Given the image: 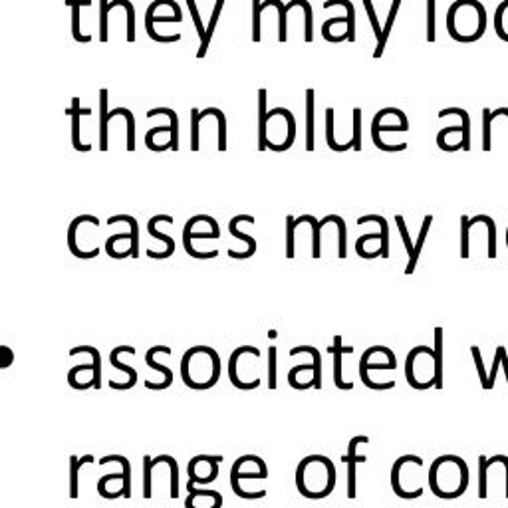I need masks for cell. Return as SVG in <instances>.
I'll use <instances>...</instances> for the list:
<instances>
[{
    "instance_id": "1",
    "label": "cell",
    "mask_w": 508,
    "mask_h": 508,
    "mask_svg": "<svg viewBox=\"0 0 508 508\" xmlns=\"http://www.w3.org/2000/svg\"><path fill=\"white\" fill-rule=\"evenodd\" d=\"M471 482V471L467 460L459 455H441L431 462L427 485L437 498L453 500L462 496Z\"/></svg>"
},
{
    "instance_id": "2",
    "label": "cell",
    "mask_w": 508,
    "mask_h": 508,
    "mask_svg": "<svg viewBox=\"0 0 508 508\" xmlns=\"http://www.w3.org/2000/svg\"><path fill=\"white\" fill-rule=\"evenodd\" d=\"M294 482L304 498L322 500L330 496L335 489L338 482L335 465L326 455H308L298 462Z\"/></svg>"
},
{
    "instance_id": "3",
    "label": "cell",
    "mask_w": 508,
    "mask_h": 508,
    "mask_svg": "<svg viewBox=\"0 0 508 508\" xmlns=\"http://www.w3.org/2000/svg\"><path fill=\"white\" fill-rule=\"evenodd\" d=\"M221 355L211 346H193L181 358V378L190 389L205 391L215 387L221 380Z\"/></svg>"
},
{
    "instance_id": "4",
    "label": "cell",
    "mask_w": 508,
    "mask_h": 508,
    "mask_svg": "<svg viewBox=\"0 0 508 508\" xmlns=\"http://www.w3.org/2000/svg\"><path fill=\"white\" fill-rule=\"evenodd\" d=\"M447 32L460 44H471L487 32V10L478 0H455L447 10Z\"/></svg>"
},
{
    "instance_id": "5",
    "label": "cell",
    "mask_w": 508,
    "mask_h": 508,
    "mask_svg": "<svg viewBox=\"0 0 508 508\" xmlns=\"http://www.w3.org/2000/svg\"><path fill=\"white\" fill-rule=\"evenodd\" d=\"M296 139V119L286 108H274L266 111L264 127L258 133V151H288Z\"/></svg>"
},
{
    "instance_id": "6",
    "label": "cell",
    "mask_w": 508,
    "mask_h": 508,
    "mask_svg": "<svg viewBox=\"0 0 508 508\" xmlns=\"http://www.w3.org/2000/svg\"><path fill=\"white\" fill-rule=\"evenodd\" d=\"M423 467L425 462L419 455H401L393 462L389 482L399 498L415 500L423 496Z\"/></svg>"
},
{
    "instance_id": "7",
    "label": "cell",
    "mask_w": 508,
    "mask_h": 508,
    "mask_svg": "<svg viewBox=\"0 0 508 508\" xmlns=\"http://www.w3.org/2000/svg\"><path fill=\"white\" fill-rule=\"evenodd\" d=\"M262 360V351L254 346H240L228 358V380L240 391H253L260 387L256 364Z\"/></svg>"
},
{
    "instance_id": "8",
    "label": "cell",
    "mask_w": 508,
    "mask_h": 508,
    "mask_svg": "<svg viewBox=\"0 0 508 508\" xmlns=\"http://www.w3.org/2000/svg\"><path fill=\"white\" fill-rule=\"evenodd\" d=\"M437 380V365H435V351L429 346H415L409 349L405 358V381L417 391H425L435 387Z\"/></svg>"
},
{
    "instance_id": "9",
    "label": "cell",
    "mask_w": 508,
    "mask_h": 508,
    "mask_svg": "<svg viewBox=\"0 0 508 508\" xmlns=\"http://www.w3.org/2000/svg\"><path fill=\"white\" fill-rule=\"evenodd\" d=\"M375 222L380 233H365L355 240V253L362 258H389V222L381 215H364L358 219V224Z\"/></svg>"
},
{
    "instance_id": "10",
    "label": "cell",
    "mask_w": 508,
    "mask_h": 508,
    "mask_svg": "<svg viewBox=\"0 0 508 508\" xmlns=\"http://www.w3.org/2000/svg\"><path fill=\"white\" fill-rule=\"evenodd\" d=\"M296 348L304 353H308L310 362L294 365L288 371V385L298 389V391L320 389L322 387V353L314 346H296Z\"/></svg>"
},
{
    "instance_id": "11",
    "label": "cell",
    "mask_w": 508,
    "mask_h": 508,
    "mask_svg": "<svg viewBox=\"0 0 508 508\" xmlns=\"http://www.w3.org/2000/svg\"><path fill=\"white\" fill-rule=\"evenodd\" d=\"M333 4L344 6L346 14L328 18L322 24L324 40L340 44V42H355V6L349 0H332Z\"/></svg>"
},
{
    "instance_id": "12",
    "label": "cell",
    "mask_w": 508,
    "mask_h": 508,
    "mask_svg": "<svg viewBox=\"0 0 508 508\" xmlns=\"http://www.w3.org/2000/svg\"><path fill=\"white\" fill-rule=\"evenodd\" d=\"M264 480L268 478L266 460L258 455H240L231 467V489L233 492L244 487L248 480Z\"/></svg>"
},
{
    "instance_id": "13",
    "label": "cell",
    "mask_w": 508,
    "mask_h": 508,
    "mask_svg": "<svg viewBox=\"0 0 508 508\" xmlns=\"http://www.w3.org/2000/svg\"><path fill=\"white\" fill-rule=\"evenodd\" d=\"M397 358L387 346H371L360 358V380L365 381L378 371H395Z\"/></svg>"
},
{
    "instance_id": "14",
    "label": "cell",
    "mask_w": 508,
    "mask_h": 508,
    "mask_svg": "<svg viewBox=\"0 0 508 508\" xmlns=\"http://www.w3.org/2000/svg\"><path fill=\"white\" fill-rule=\"evenodd\" d=\"M222 455H197L189 460L187 473H189L190 487L211 485L219 476V465L222 462Z\"/></svg>"
},
{
    "instance_id": "15",
    "label": "cell",
    "mask_w": 508,
    "mask_h": 508,
    "mask_svg": "<svg viewBox=\"0 0 508 508\" xmlns=\"http://www.w3.org/2000/svg\"><path fill=\"white\" fill-rule=\"evenodd\" d=\"M360 444H369V437L367 435H355L351 437L348 443V453L344 455V462L348 465V498H355L358 496V465L367 460V455H360L358 447Z\"/></svg>"
},
{
    "instance_id": "16",
    "label": "cell",
    "mask_w": 508,
    "mask_h": 508,
    "mask_svg": "<svg viewBox=\"0 0 508 508\" xmlns=\"http://www.w3.org/2000/svg\"><path fill=\"white\" fill-rule=\"evenodd\" d=\"M221 237V226L208 215H197L187 221L183 228V246H189L195 238H219Z\"/></svg>"
},
{
    "instance_id": "17",
    "label": "cell",
    "mask_w": 508,
    "mask_h": 508,
    "mask_svg": "<svg viewBox=\"0 0 508 508\" xmlns=\"http://www.w3.org/2000/svg\"><path fill=\"white\" fill-rule=\"evenodd\" d=\"M383 131H409L407 115L397 108H383L371 119V135H381Z\"/></svg>"
},
{
    "instance_id": "18",
    "label": "cell",
    "mask_w": 508,
    "mask_h": 508,
    "mask_svg": "<svg viewBox=\"0 0 508 508\" xmlns=\"http://www.w3.org/2000/svg\"><path fill=\"white\" fill-rule=\"evenodd\" d=\"M187 498L185 508H222V494L219 491H208L187 485Z\"/></svg>"
},
{
    "instance_id": "19",
    "label": "cell",
    "mask_w": 508,
    "mask_h": 508,
    "mask_svg": "<svg viewBox=\"0 0 508 508\" xmlns=\"http://www.w3.org/2000/svg\"><path fill=\"white\" fill-rule=\"evenodd\" d=\"M330 351H332L333 355V385H335L338 389H344V391L353 389V383H351V381H346L344 380V375H342V371H344V367H342V355H344V353H353V348H349V346H344V344H342V335H333V344Z\"/></svg>"
},
{
    "instance_id": "20",
    "label": "cell",
    "mask_w": 508,
    "mask_h": 508,
    "mask_svg": "<svg viewBox=\"0 0 508 508\" xmlns=\"http://www.w3.org/2000/svg\"><path fill=\"white\" fill-rule=\"evenodd\" d=\"M314 106H316V95H314V90L308 88L306 90V151H314V131H316V111H314Z\"/></svg>"
},
{
    "instance_id": "21",
    "label": "cell",
    "mask_w": 508,
    "mask_h": 508,
    "mask_svg": "<svg viewBox=\"0 0 508 508\" xmlns=\"http://www.w3.org/2000/svg\"><path fill=\"white\" fill-rule=\"evenodd\" d=\"M431 222H433V215H427L423 222H421V228H419V237L413 242V254L409 256V262L405 266V274H413L415 272V266L419 262V256H421V251H423V244L427 240L429 231H431Z\"/></svg>"
},
{
    "instance_id": "22",
    "label": "cell",
    "mask_w": 508,
    "mask_h": 508,
    "mask_svg": "<svg viewBox=\"0 0 508 508\" xmlns=\"http://www.w3.org/2000/svg\"><path fill=\"white\" fill-rule=\"evenodd\" d=\"M399 8H401V0H393V2H391V8H389L387 22H385V26L381 28L378 46H375V50H373V58H381V56H383V50H385V44H387V40H389L391 28H393V24H395V18H397V14H399Z\"/></svg>"
},
{
    "instance_id": "23",
    "label": "cell",
    "mask_w": 508,
    "mask_h": 508,
    "mask_svg": "<svg viewBox=\"0 0 508 508\" xmlns=\"http://www.w3.org/2000/svg\"><path fill=\"white\" fill-rule=\"evenodd\" d=\"M435 346H433V351H435V365H437V380H435V387L437 389H443V362H444V355H443V346H444V332L441 326H437L435 328Z\"/></svg>"
},
{
    "instance_id": "24",
    "label": "cell",
    "mask_w": 508,
    "mask_h": 508,
    "mask_svg": "<svg viewBox=\"0 0 508 508\" xmlns=\"http://www.w3.org/2000/svg\"><path fill=\"white\" fill-rule=\"evenodd\" d=\"M222 8H224V0H217V2H215V8H213L211 22H208V26L205 28V36H203V40H201V48H199V52H197V58H205L206 50H208L211 38H213V34H215V28H217V22H219V16H221Z\"/></svg>"
},
{
    "instance_id": "25",
    "label": "cell",
    "mask_w": 508,
    "mask_h": 508,
    "mask_svg": "<svg viewBox=\"0 0 508 508\" xmlns=\"http://www.w3.org/2000/svg\"><path fill=\"white\" fill-rule=\"evenodd\" d=\"M240 222H251V224H253L254 217L253 215H237V217H233L231 222H228V233H231L235 238H238V240L246 242V246H248L253 253H256V240H254L251 235H244V233L238 231V224H240Z\"/></svg>"
},
{
    "instance_id": "26",
    "label": "cell",
    "mask_w": 508,
    "mask_h": 508,
    "mask_svg": "<svg viewBox=\"0 0 508 508\" xmlns=\"http://www.w3.org/2000/svg\"><path fill=\"white\" fill-rule=\"evenodd\" d=\"M494 32L500 40L508 42V0H502L494 10Z\"/></svg>"
},
{
    "instance_id": "27",
    "label": "cell",
    "mask_w": 508,
    "mask_h": 508,
    "mask_svg": "<svg viewBox=\"0 0 508 508\" xmlns=\"http://www.w3.org/2000/svg\"><path fill=\"white\" fill-rule=\"evenodd\" d=\"M476 221H480L487 228V256L489 258H496V224L489 215H476Z\"/></svg>"
},
{
    "instance_id": "28",
    "label": "cell",
    "mask_w": 508,
    "mask_h": 508,
    "mask_svg": "<svg viewBox=\"0 0 508 508\" xmlns=\"http://www.w3.org/2000/svg\"><path fill=\"white\" fill-rule=\"evenodd\" d=\"M206 111V115H211V117H215L219 124V139H217V147H219V151H226V117H224V113L219 111L217 108H208Z\"/></svg>"
},
{
    "instance_id": "29",
    "label": "cell",
    "mask_w": 508,
    "mask_h": 508,
    "mask_svg": "<svg viewBox=\"0 0 508 508\" xmlns=\"http://www.w3.org/2000/svg\"><path fill=\"white\" fill-rule=\"evenodd\" d=\"M159 462H165L169 467V473H171V498L179 496V467H177V460L171 455H159Z\"/></svg>"
},
{
    "instance_id": "30",
    "label": "cell",
    "mask_w": 508,
    "mask_h": 508,
    "mask_svg": "<svg viewBox=\"0 0 508 508\" xmlns=\"http://www.w3.org/2000/svg\"><path fill=\"white\" fill-rule=\"evenodd\" d=\"M296 226H294V217H286V258L296 256Z\"/></svg>"
},
{
    "instance_id": "31",
    "label": "cell",
    "mask_w": 508,
    "mask_h": 508,
    "mask_svg": "<svg viewBox=\"0 0 508 508\" xmlns=\"http://www.w3.org/2000/svg\"><path fill=\"white\" fill-rule=\"evenodd\" d=\"M471 228H469V217L462 215L460 217V258H469L471 256Z\"/></svg>"
},
{
    "instance_id": "32",
    "label": "cell",
    "mask_w": 508,
    "mask_h": 508,
    "mask_svg": "<svg viewBox=\"0 0 508 508\" xmlns=\"http://www.w3.org/2000/svg\"><path fill=\"white\" fill-rule=\"evenodd\" d=\"M278 387V349L268 348V389L274 391Z\"/></svg>"
},
{
    "instance_id": "33",
    "label": "cell",
    "mask_w": 508,
    "mask_h": 508,
    "mask_svg": "<svg viewBox=\"0 0 508 508\" xmlns=\"http://www.w3.org/2000/svg\"><path fill=\"white\" fill-rule=\"evenodd\" d=\"M437 40V0H427V42Z\"/></svg>"
},
{
    "instance_id": "34",
    "label": "cell",
    "mask_w": 508,
    "mask_h": 508,
    "mask_svg": "<svg viewBox=\"0 0 508 508\" xmlns=\"http://www.w3.org/2000/svg\"><path fill=\"white\" fill-rule=\"evenodd\" d=\"M353 135L349 139L351 149L355 151H362V110L360 108H353Z\"/></svg>"
},
{
    "instance_id": "35",
    "label": "cell",
    "mask_w": 508,
    "mask_h": 508,
    "mask_svg": "<svg viewBox=\"0 0 508 508\" xmlns=\"http://www.w3.org/2000/svg\"><path fill=\"white\" fill-rule=\"evenodd\" d=\"M145 362H147L149 367H153V369H157V371L163 373V378H165V380H163V389H167V387L173 383V371H171L169 367H165L163 364L155 362V358L151 355V351H147V353H145Z\"/></svg>"
},
{
    "instance_id": "36",
    "label": "cell",
    "mask_w": 508,
    "mask_h": 508,
    "mask_svg": "<svg viewBox=\"0 0 508 508\" xmlns=\"http://www.w3.org/2000/svg\"><path fill=\"white\" fill-rule=\"evenodd\" d=\"M262 40V10L260 0H253V42Z\"/></svg>"
},
{
    "instance_id": "37",
    "label": "cell",
    "mask_w": 508,
    "mask_h": 508,
    "mask_svg": "<svg viewBox=\"0 0 508 508\" xmlns=\"http://www.w3.org/2000/svg\"><path fill=\"white\" fill-rule=\"evenodd\" d=\"M333 108H328L326 110V143H328V147L332 149V151H342V147L338 145L335 141V135H333Z\"/></svg>"
},
{
    "instance_id": "38",
    "label": "cell",
    "mask_w": 508,
    "mask_h": 508,
    "mask_svg": "<svg viewBox=\"0 0 508 508\" xmlns=\"http://www.w3.org/2000/svg\"><path fill=\"white\" fill-rule=\"evenodd\" d=\"M471 351H473V360H475L476 371H478V380H480V387H482V389H487V381H489V371L485 369V364H482V355H480V349H478V346H473V348H471Z\"/></svg>"
},
{
    "instance_id": "39",
    "label": "cell",
    "mask_w": 508,
    "mask_h": 508,
    "mask_svg": "<svg viewBox=\"0 0 508 508\" xmlns=\"http://www.w3.org/2000/svg\"><path fill=\"white\" fill-rule=\"evenodd\" d=\"M364 8H365V14L369 18V24H371V28H373V36H375V40H380V34H381V26H380V18L375 14V8H373V2L371 0H364Z\"/></svg>"
},
{
    "instance_id": "40",
    "label": "cell",
    "mask_w": 508,
    "mask_h": 508,
    "mask_svg": "<svg viewBox=\"0 0 508 508\" xmlns=\"http://www.w3.org/2000/svg\"><path fill=\"white\" fill-rule=\"evenodd\" d=\"M94 457H84V459H78V457H72V498H78V467H81L86 460H92Z\"/></svg>"
},
{
    "instance_id": "41",
    "label": "cell",
    "mask_w": 508,
    "mask_h": 508,
    "mask_svg": "<svg viewBox=\"0 0 508 508\" xmlns=\"http://www.w3.org/2000/svg\"><path fill=\"white\" fill-rule=\"evenodd\" d=\"M147 231H149V235H153V237L159 238V240H163V242L167 244L169 253H171V254L175 253V240L171 237H167V235H163V233H157V228H155V221H153V219L149 221V226H147Z\"/></svg>"
},
{
    "instance_id": "42",
    "label": "cell",
    "mask_w": 508,
    "mask_h": 508,
    "mask_svg": "<svg viewBox=\"0 0 508 508\" xmlns=\"http://www.w3.org/2000/svg\"><path fill=\"white\" fill-rule=\"evenodd\" d=\"M199 124H201L199 110H190V126H193V145H190V149L193 151L199 149Z\"/></svg>"
},
{
    "instance_id": "43",
    "label": "cell",
    "mask_w": 508,
    "mask_h": 508,
    "mask_svg": "<svg viewBox=\"0 0 508 508\" xmlns=\"http://www.w3.org/2000/svg\"><path fill=\"white\" fill-rule=\"evenodd\" d=\"M143 471H145V489H143V496L151 498V457L143 459Z\"/></svg>"
},
{
    "instance_id": "44",
    "label": "cell",
    "mask_w": 508,
    "mask_h": 508,
    "mask_svg": "<svg viewBox=\"0 0 508 508\" xmlns=\"http://www.w3.org/2000/svg\"><path fill=\"white\" fill-rule=\"evenodd\" d=\"M498 367H500V351L496 348L494 351V360H492L491 371H489V381H487V391L494 387V381H496V375H498Z\"/></svg>"
},
{
    "instance_id": "45",
    "label": "cell",
    "mask_w": 508,
    "mask_h": 508,
    "mask_svg": "<svg viewBox=\"0 0 508 508\" xmlns=\"http://www.w3.org/2000/svg\"><path fill=\"white\" fill-rule=\"evenodd\" d=\"M14 362V353L12 349L6 348V346H0V369L8 367V365Z\"/></svg>"
},
{
    "instance_id": "46",
    "label": "cell",
    "mask_w": 508,
    "mask_h": 508,
    "mask_svg": "<svg viewBox=\"0 0 508 508\" xmlns=\"http://www.w3.org/2000/svg\"><path fill=\"white\" fill-rule=\"evenodd\" d=\"M498 351H500V365L505 369V375H507V383H508V353L505 346H498Z\"/></svg>"
},
{
    "instance_id": "47",
    "label": "cell",
    "mask_w": 508,
    "mask_h": 508,
    "mask_svg": "<svg viewBox=\"0 0 508 508\" xmlns=\"http://www.w3.org/2000/svg\"><path fill=\"white\" fill-rule=\"evenodd\" d=\"M507 248H508V226H507Z\"/></svg>"
}]
</instances>
